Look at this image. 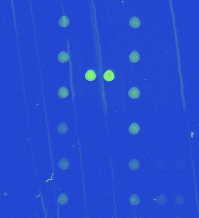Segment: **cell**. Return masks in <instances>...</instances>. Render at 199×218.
I'll return each mask as SVG.
<instances>
[{
	"label": "cell",
	"mask_w": 199,
	"mask_h": 218,
	"mask_svg": "<svg viewBox=\"0 0 199 218\" xmlns=\"http://www.w3.org/2000/svg\"><path fill=\"white\" fill-rule=\"evenodd\" d=\"M128 96L132 99H137L140 96V92L138 89L134 87L128 91Z\"/></svg>",
	"instance_id": "6da1fadb"
},
{
	"label": "cell",
	"mask_w": 199,
	"mask_h": 218,
	"mask_svg": "<svg viewBox=\"0 0 199 218\" xmlns=\"http://www.w3.org/2000/svg\"><path fill=\"white\" fill-rule=\"evenodd\" d=\"M129 25L132 28H139L141 25V22L139 19L137 17H133L129 21Z\"/></svg>",
	"instance_id": "7a4b0ae2"
},
{
	"label": "cell",
	"mask_w": 199,
	"mask_h": 218,
	"mask_svg": "<svg viewBox=\"0 0 199 218\" xmlns=\"http://www.w3.org/2000/svg\"><path fill=\"white\" fill-rule=\"evenodd\" d=\"M140 126L139 125V124H137V123H135L130 125V126L129 127V128H128L129 132L131 133L132 135H137V133H139L140 131Z\"/></svg>",
	"instance_id": "3957f363"
},
{
	"label": "cell",
	"mask_w": 199,
	"mask_h": 218,
	"mask_svg": "<svg viewBox=\"0 0 199 218\" xmlns=\"http://www.w3.org/2000/svg\"><path fill=\"white\" fill-rule=\"evenodd\" d=\"M58 60L61 63L67 62L68 60H69V56H68V54L67 52L62 51L58 54Z\"/></svg>",
	"instance_id": "277c9868"
},
{
	"label": "cell",
	"mask_w": 199,
	"mask_h": 218,
	"mask_svg": "<svg viewBox=\"0 0 199 218\" xmlns=\"http://www.w3.org/2000/svg\"><path fill=\"white\" fill-rule=\"evenodd\" d=\"M128 166L130 169H131L133 171H136L138 170L140 167L139 162L136 159H133L130 161L128 164Z\"/></svg>",
	"instance_id": "5b68a950"
},
{
	"label": "cell",
	"mask_w": 199,
	"mask_h": 218,
	"mask_svg": "<svg viewBox=\"0 0 199 218\" xmlns=\"http://www.w3.org/2000/svg\"><path fill=\"white\" fill-rule=\"evenodd\" d=\"M129 60L133 63H136L140 60V55L138 52L133 51L129 55Z\"/></svg>",
	"instance_id": "8992f818"
},
{
	"label": "cell",
	"mask_w": 199,
	"mask_h": 218,
	"mask_svg": "<svg viewBox=\"0 0 199 218\" xmlns=\"http://www.w3.org/2000/svg\"><path fill=\"white\" fill-rule=\"evenodd\" d=\"M70 164L67 159L65 158H63L60 160L58 162V166L62 170H66L67 169L69 168Z\"/></svg>",
	"instance_id": "52a82bcc"
},
{
	"label": "cell",
	"mask_w": 199,
	"mask_h": 218,
	"mask_svg": "<svg viewBox=\"0 0 199 218\" xmlns=\"http://www.w3.org/2000/svg\"><path fill=\"white\" fill-rule=\"evenodd\" d=\"M57 201L61 205H65L68 202V198L65 194H61L57 198Z\"/></svg>",
	"instance_id": "ba28073f"
},
{
	"label": "cell",
	"mask_w": 199,
	"mask_h": 218,
	"mask_svg": "<svg viewBox=\"0 0 199 218\" xmlns=\"http://www.w3.org/2000/svg\"><path fill=\"white\" fill-rule=\"evenodd\" d=\"M69 23V19H68V18L67 16H65L61 17L58 21V24L61 27H66L68 26Z\"/></svg>",
	"instance_id": "9c48e42d"
},
{
	"label": "cell",
	"mask_w": 199,
	"mask_h": 218,
	"mask_svg": "<svg viewBox=\"0 0 199 218\" xmlns=\"http://www.w3.org/2000/svg\"><path fill=\"white\" fill-rule=\"evenodd\" d=\"M68 90L65 87H61L58 91V95L60 98H62V99H64V98L67 97L68 96Z\"/></svg>",
	"instance_id": "30bf717a"
},
{
	"label": "cell",
	"mask_w": 199,
	"mask_h": 218,
	"mask_svg": "<svg viewBox=\"0 0 199 218\" xmlns=\"http://www.w3.org/2000/svg\"><path fill=\"white\" fill-rule=\"evenodd\" d=\"M68 127L66 124L62 123L59 124V125L57 127V131L61 135L65 134V133H67L68 131Z\"/></svg>",
	"instance_id": "8fae6325"
},
{
	"label": "cell",
	"mask_w": 199,
	"mask_h": 218,
	"mask_svg": "<svg viewBox=\"0 0 199 218\" xmlns=\"http://www.w3.org/2000/svg\"><path fill=\"white\" fill-rule=\"evenodd\" d=\"M129 202L132 205L136 206V205H138L140 203V200L138 195L136 194H133L130 197V198L129 199Z\"/></svg>",
	"instance_id": "7c38bea8"
},
{
	"label": "cell",
	"mask_w": 199,
	"mask_h": 218,
	"mask_svg": "<svg viewBox=\"0 0 199 218\" xmlns=\"http://www.w3.org/2000/svg\"><path fill=\"white\" fill-rule=\"evenodd\" d=\"M96 74L93 70H88L85 74V78L88 81H93L96 79Z\"/></svg>",
	"instance_id": "4fadbf2b"
},
{
	"label": "cell",
	"mask_w": 199,
	"mask_h": 218,
	"mask_svg": "<svg viewBox=\"0 0 199 218\" xmlns=\"http://www.w3.org/2000/svg\"><path fill=\"white\" fill-rule=\"evenodd\" d=\"M104 78L107 82L112 81L114 79V74L111 70H108L104 73Z\"/></svg>",
	"instance_id": "5bb4252c"
}]
</instances>
